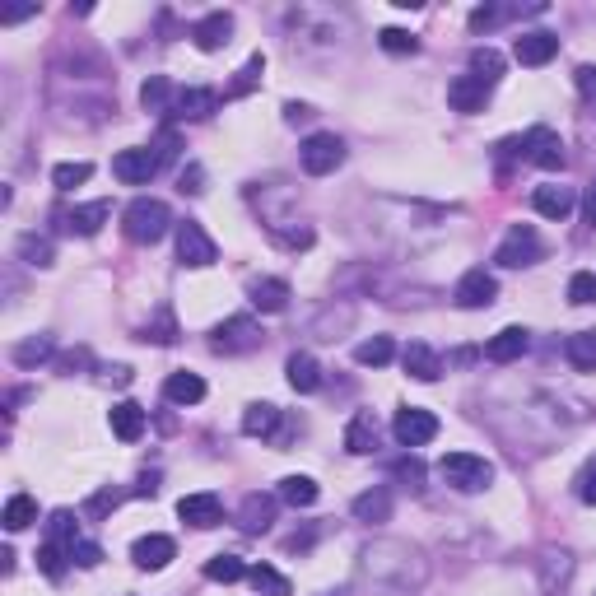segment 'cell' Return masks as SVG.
I'll return each mask as SVG.
<instances>
[{"instance_id":"d6a6232c","label":"cell","mask_w":596,"mask_h":596,"mask_svg":"<svg viewBox=\"0 0 596 596\" xmlns=\"http://www.w3.org/2000/svg\"><path fill=\"white\" fill-rule=\"evenodd\" d=\"M247 578H252V587H257L261 596H294L289 578H285L280 569H271V564H257V569H247Z\"/></svg>"},{"instance_id":"8d00e7d4","label":"cell","mask_w":596,"mask_h":596,"mask_svg":"<svg viewBox=\"0 0 596 596\" xmlns=\"http://www.w3.org/2000/svg\"><path fill=\"white\" fill-rule=\"evenodd\" d=\"M38 522V503L28 499V494H14L10 503H5V531H24Z\"/></svg>"},{"instance_id":"9a60e30c","label":"cell","mask_w":596,"mask_h":596,"mask_svg":"<svg viewBox=\"0 0 596 596\" xmlns=\"http://www.w3.org/2000/svg\"><path fill=\"white\" fill-rule=\"evenodd\" d=\"M531 205L541 210L545 219H569L573 205H578V196H573V187H559V182H545V187H536V196H531Z\"/></svg>"},{"instance_id":"60d3db41","label":"cell","mask_w":596,"mask_h":596,"mask_svg":"<svg viewBox=\"0 0 596 596\" xmlns=\"http://www.w3.org/2000/svg\"><path fill=\"white\" fill-rule=\"evenodd\" d=\"M47 541L66 545V550L80 541V531H75V513H66V508H61V513H52V522H47Z\"/></svg>"},{"instance_id":"cb8c5ba5","label":"cell","mask_w":596,"mask_h":596,"mask_svg":"<svg viewBox=\"0 0 596 596\" xmlns=\"http://www.w3.org/2000/svg\"><path fill=\"white\" fill-rule=\"evenodd\" d=\"M285 373H289V387H294V392H317V387H322V364H317L312 354H289Z\"/></svg>"},{"instance_id":"ac0fdd59","label":"cell","mask_w":596,"mask_h":596,"mask_svg":"<svg viewBox=\"0 0 596 596\" xmlns=\"http://www.w3.org/2000/svg\"><path fill=\"white\" fill-rule=\"evenodd\" d=\"M108 215H112V205L108 201H89V205H75V210H66V229L70 233H80V238H94L103 224H108Z\"/></svg>"},{"instance_id":"83f0119b","label":"cell","mask_w":596,"mask_h":596,"mask_svg":"<svg viewBox=\"0 0 596 596\" xmlns=\"http://www.w3.org/2000/svg\"><path fill=\"white\" fill-rule=\"evenodd\" d=\"M392 359H396L392 336H373L354 345V364H364V368H382V364H392Z\"/></svg>"},{"instance_id":"6f0895ef","label":"cell","mask_w":596,"mask_h":596,"mask_svg":"<svg viewBox=\"0 0 596 596\" xmlns=\"http://www.w3.org/2000/svg\"><path fill=\"white\" fill-rule=\"evenodd\" d=\"M326 596H350V592H326Z\"/></svg>"},{"instance_id":"6da1fadb","label":"cell","mask_w":596,"mask_h":596,"mask_svg":"<svg viewBox=\"0 0 596 596\" xmlns=\"http://www.w3.org/2000/svg\"><path fill=\"white\" fill-rule=\"evenodd\" d=\"M168 224H173V215H168V205L163 201H149V196H140V201L126 205L122 215V229L131 243H159L163 233H168Z\"/></svg>"},{"instance_id":"ee69618b","label":"cell","mask_w":596,"mask_h":596,"mask_svg":"<svg viewBox=\"0 0 596 596\" xmlns=\"http://www.w3.org/2000/svg\"><path fill=\"white\" fill-rule=\"evenodd\" d=\"M517 10H503V5H480V10H471V33H489L494 24H503V19H513Z\"/></svg>"},{"instance_id":"4316f807","label":"cell","mask_w":596,"mask_h":596,"mask_svg":"<svg viewBox=\"0 0 596 596\" xmlns=\"http://www.w3.org/2000/svg\"><path fill=\"white\" fill-rule=\"evenodd\" d=\"M247 294H252V308H261V312H285V303H289L285 280H257Z\"/></svg>"},{"instance_id":"2e32d148","label":"cell","mask_w":596,"mask_h":596,"mask_svg":"<svg viewBox=\"0 0 596 596\" xmlns=\"http://www.w3.org/2000/svg\"><path fill=\"white\" fill-rule=\"evenodd\" d=\"M215 108H219L215 89H177V98H173V117H182V122H201Z\"/></svg>"},{"instance_id":"816d5d0a","label":"cell","mask_w":596,"mask_h":596,"mask_svg":"<svg viewBox=\"0 0 596 596\" xmlns=\"http://www.w3.org/2000/svg\"><path fill=\"white\" fill-rule=\"evenodd\" d=\"M28 14H38V5H10V10H0V24H19Z\"/></svg>"},{"instance_id":"e0dca14e","label":"cell","mask_w":596,"mask_h":596,"mask_svg":"<svg viewBox=\"0 0 596 596\" xmlns=\"http://www.w3.org/2000/svg\"><path fill=\"white\" fill-rule=\"evenodd\" d=\"M485 98H489V84L475 80V75H457V80L447 84V103L457 112H480L485 108Z\"/></svg>"},{"instance_id":"e575fe53","label":"cell","mask_w":596,"mask_h":596,"mask_svg":"<svg viewBox=\"0 0 596 596\" xmlns=\"http://www.w3.org/2000/svg\"><path fill=\"white\" fill-rule=\"evenodd\" d=\"M261 75H266V56H252V61H247V66L243 70H238V80H233L229 84V89H224V98H247V94H252V89H257V84H261Z\"/></svg>"},{"instance_id":"d4e9b609","label":"cell","mask_w":596,"mask_h":596,"mask_svg":"<svg viewBox=\"0 0 596 596\" xmlns=\"http://www.w3.org/2000/svg\"><path fill=\"white\" fill-rule=\"evenodd\" d=\"M354 517L359 522H387L392 517V489L378 485V489H368V494H359L354 499Z\"/></svg>"},{"instance_id":"3957f363","label":"cell","mask_w":596,"mask_h":596,"mask_svg":"<svg viewBox=\"0 0 596 596\" xmlns=\"http://www.w3.org/2000/svg\"><path fill=\"white\" fill-rule=\"evenodd\" d=\"M298 163H303V173H312V177L336 173L340 163H345V140H340L336 131H317V136L303 140V149H298Z\"/></svg>"},{"instance_id":"c3c4849f","label":"cell","mask_w":596,"mask_h":596,"mask_svg":"<svg viewBox=\"0 0 596 596\" xmlns=\"http://www.w3.org/2000/svg\"><path fill=\"white\" fill-rule=\"evenodd\" d=\"M70 559H75L80 569H98V564H103V545H94V541H75V545H70Z\"/></svg>"},{"instance_id":"8fae6325","label":"cell","mask_w":596,"mask_h":596,"mask_svg":"<svg viewBox=\"0 0 596 596\" xmlns=\"http://www.w3.org/2000/svg\"><path fill=\"white\" fill-rule=\"evenodd\" d=\"M559 52V38L555 33H545V28H536V33H522V38L513 42V56H517V66H545V61H555Z\"/></svg>"},{"instance_id":"681fc988","label":"cell","mask_w":596,"mask_h":596,"mask_svg":"<svg viewBox=\"0 0 596 596\" xmlns=\"http://www.w3.org/2000/svg\"><path fill=\"white\" fill-rule=\"evenodd\" d=\"M149 149L159 154V163H173V159H177V149H182V140H177V131H173V126H163V131H159V140H154V145H149Z\"/></svg>"},{"instance_id":"5b68a950","label":"cell","mask_w":596,"mask_h":596,"mask_svg":"<svg viewBox=\"0 0 596 596\" xmlns=\"http://www.w3.org/2000/svg\"><path fill=\"white\" fill-rule=\"evenodd\" d=\"M219 247L215 238L196 224V219H187V224H177V261L182 266H191V271H201V266H215Z\"/></svg>"},{"instance_id":"f546056e","label":"cell","mask_w":596,"mask_h":596,"mask_svg":"<svg viewBox=\"0 0 596 596\" xmlns=\"http://www.w3.org/2000/svg\"><path fill=\"white\" fill-rule=\"evenodd\" d=\"M173 98H177V89L163 75H149L145 84H140V103H145L149 112H173Z\"/></svg>"},{"instance_id":"9c48e42d","label":"cell","mask_w":596,"mask_h":596,"mask_svg":"<svg viewBox=\"0 0 596 596\" xmlns=\"http://www.w3.org/2000/svg\"><path fill=\"white\" fill-rule=\"evenodd\" d=\"M522 154H527L536 168H545V173H555V168H564V140L550 131V126H531L527 140H522Z\"/></svg>"},{"instance_id":"ab89813d","label":"cell","mask_w":596,"mask_h":596,"mask_svg":"<svg viewBox=\"0 0 596 596\" xmlns=\"http://www.w3.org/2000/svg\"><path fill=\"white\" fill-rule=\"evenodd\" d=\"M378 42H382V52H392V56H415L420 52V38L406 33V28H382Z\"/></svg>"},{"instance_id":"d6986e66","label":"cell","mask_w":596,"mask_h":596,"mask_svg":"<svg viewBox=\"0 0 596 596\" xmlns=\"http://www.w3.org/2000/svg\"><path fill=\"white\" fill-rule=\"evenodd\" d=\"M177 555V545H173V536H140L136 545H131V559H136V569H163L168 559Z\"/></svg>"},{"instance_id":"db71d44e","label":"cell","mask_w":596,"mask_h":596,"mask_svg":"<svg viewBox=\"0 0 596 596\" xmlns=\"http://www.w3.org/2000/svg\"><path fill=\"white\" fill-rule=\"evenodd\" d=\"M578 89H583L587 98H596V66H583V70H578Z\"/></svg>"},{"instance_id":"ba28073f","label":"cell","mask_w":596,"mask_h":596,"mask_svg":"<svg viewBox=\"0 0 596 596\" xmlns=\"http://www.w3.org/2000/svg\"><path fill=\"white\" fill-rule=\"evenodd\" d=\"M392 434H396V443H401V447L434 443V438H438V415H434V410H420V406H406L401 415H396Z\"/></svg>"},{"instance_id":"7dc6e473","label":"cell","mask_w":596,"mask_h":596,"mask_svg":"<svg viewBox=\"0 0 596 596\" xmlns=\"http://www.w3.org/2000/svg\"><path fill=\"white\" fill-rule=\"evenodd\" d=\"M573 489H578V499L587 503V508H596V452L587 457V466L578 471V480H573Z\"/></svg>"},{"instance_id":"7c38bea8","label":"cell","mask_w":596,"mask_h":596,"mask_svg":"<svg viewBox=\"0 0 596 596\" xmlns=\"http://www.w3.org/2000/svg\"><path fill=\"white\" fill-rule=\"evenodd\" d=\"M527 345H531L527 326H503L499 336L485 345V359H489V364H513V359H522V354H527Z\"/></svg>"},{"instance_id":"277c9868","label":"cell","mask_w":596,"mask_h":596,"mask_svg":"<svg viewBox=\"0 0 596 596\" xmlns=\"http://www.w3.org/2000/svg\"><path fill=\"white\" fill-rule=\"evenodd\" d=\"M541 257H545V247H541V238H536V229H531V224H517V229L499 243V252H494V261H499V266H508V271L536 266Z\"/></svg>"},{"instance_id":"52a82bcc","label":"cell","mask_w":596,"mask_h":596,"mask_svg":"<svg viewBox=\"0 0 596 596\" xmlns=\"http://www.w3.org/2000/svg\"><path fill=\"white\" fill-rule=\"evenodd\" d=\"M452 298H457V308L475 312V308H489L494 298H499V280L485 271V266H471V271L457 280V289H452Z\"/></svg>"},{"instance_id":"7bdbcfd3","label":"cell","mask_w":596,"mask_h":596,"mask_svg":"<svg viewBox=\"0 0 596 596\" xmlns=\"http://www.w3.org/2000/svg\"><path fill=\"white\" fill-rule=\"evenodd\" d=\"M66 555H70L66 545H52V541H47V545L38 550V569L47 573V578H61V573H66Z\"/></svg>"},{"instance_id":"5bb4252c","label":"cell","mask_w":596,"mask_h":596,"mask_svg":"<svg viewBox=\"0 0 596 596\" xmlns=\"http://www.w3.org/2000/svg\"><path fill=\"white\" fill-rule=\"evenodd\" d=\"M177 517H182V522H191V527H215L219 517H224V508H219V494H210V489H205V494H187V499L177 503Z\"/></svg>"},{"instance_id":"b9f144b4","label":"cell","mask_w":596,"mask_h":596,"mask_svg":"<svg viewBox=\"0 0 596 596\" xmlns=\"http://www.w3.org/2000/svg\"><path fill=\"white\" fill-rule=\"evenodd\" d=\"M19 257H24L28 266H52V243L38 238V233H24V238H19Z\"/></svg>"},{"instance_id":"f35d334b","label":"cell","mask_w":596,"mask_h":596,"mask_svg":"<svg viewBox=\"0 0 596 596\" xmlns=\"http://www.w3.org/2000/svg\"><path fill=\"white\" fill-rule=\"evenodd\" d=\"M205 578H210V583H238V578H247V564L233 555H215L205 564Z\"/></svg>"},{"instance_id":"7a4b0ae2","label":"cell","mask_w":596,"mask_h":596,"mask_svg":"<svg viewBox=\"0 0 596 596\" xmlns=\"http://www.w3.org/2000/svg\"><path fill=\"white\" fill-rule=\"evenodd\" d=\"M438 475H443L452 489H461V494H475V489H485L489 480H494V466H489L485 457H475V452H447V457L438 461Z\"/></svg>"},{"instance_id":"836d02e7","label":"cell","mask_w":596,"mask_h":596,"mask_svg":"<svg viewBox=\"0 0 596 596\" xmlns=\"http://www.w3.org/2000/svg\"><path fill=\"white\" fill-rule=\"evenodd\" d=\"M471 75L475 80H485L489 89L499 84V75H503V56L494 52V47H475L471 52Z\"/></svg>"},{"instance_id":"f5cc1de1","label":"cell","mask_w":596,"mask_h":596,"mask_svg":"<svg viewBox=\"0 0 596 596\" xmlns=\"http://www.w3.org/2000/svg\"><path fill=\"white\" fill-rule=\"evenodd\" d=\"M117 503H122V494H117V489H108V494H98V499L89 503V513H108V508H117Z\"/></svg>"},{"instance_id":"484cf974","label":"cell","mask_w":596,"mask_h":596,"mask_svg":"<svg viewBox=\"0 0 596 596\" xmlns=\"http://www.w3.org/2000/svg\"><path fill=\"white\" fill-rule=\"evenodd\" d=\"M163 396L173 401V406H196L205 396V382L196 373H173V378L163 382Z\"/></svg>"},{"instance_id":"74e56055","label":"cell","mask_w":596,"mask_h":596,"mask_svg":"<svg viewBox=\"0 0 596 596\" xmlns=\"http://www.w3.org/2000/svg\"><path fill=\"white\" fill-rule=\"evenodd\" d=\"M94 177V163H56L52 168V182H56V191H75L80 182H89Z\"/></svg>"},{"instance_id":"4fadbf2b","label":"cell","mask_w":596,"mask_h":596,"mask_svg":"<svg viewBox=\"0 0 596 596\" xmlns=\"http://www.w3.org/2000/svg\"><path fill=\"white\" fill-rule=\"evenodd\" d=\"M229 38H233V14H229V10L205 14L201 24L191 28V42H196L201 52H219V47H224Z\"/></svg>"},{"instance_id":"ffe728a7","label":"cell","mask_w":596,"mask_h":596,"mask_svg":"<svg viewBox=\"0 0 596 596\" xmlns=\"http://www.w3.org/2000/svg\"><path fill=\"white\" fill-rule=\"evenodd\" d=\"M108 424H112V434L122 438V443H136V438L145 434V410H140L136 401H117L112 415H108Z\"/></svg>"},{"instance_id":"f6af8a7d","label":"cell","mask_w":596,"mask_h":596,"mask_svg":"<svg viewBox=\"0 0 596 596\" xmlns=\"http://www.w3.org/2000/svg\"><path fill=\"white\" fill-rule=\"evenodd\" d=\"M569 303H578V308L596 303V275H592V271H578V275L569 280Z\"/></svg>"},{"instance_id":"1f68e13d","label":"cell","mask_w":596,"mask_h":596,"mask_svg":"<svg viewBox=\"0 0 596 596\" xmlns=\"http://www.w3.org/2000/svg\"><path fill=\"white\" fill-rule=\"evenodd\" d=\"M275 424H280V410L275 406H247V415H243V434L247 438H271L275 434Z\"/></svg>"},{"instance_id":"d590c367","label":"cell","mask_w":596,"mask_h":596,"mask_svg":"<svg viewBox=\"0 0 596 596\" xmlns=\"http://www.w3.org/2000/svg\"><path fill=\"white\" fill-rule=\"evenodd\" d=\"M280 499L294 503V508H312L317 503V485H312L308 475H285L280 480Z\"/></svg>"},{"instance_id":"30bf717a","label":"cell","mask_w":596,"mask_h":596,"mask_svg":"<svg viewBox=\"0 0 596 596\" xmlns=\"http://www.w3.org/2000/svg\"><path fill=\"white\" fill-rule=\"evenodd\" d=\"M163 163H159V154L154 149H122L117 159H112V177L117 182H126V187H145L149 177L159 173Z\"/></svg>"},{"instance_id":"11a10c76","label":"cell","mask_w":596,"mask_h":596,"mask_svg":"<svg viewBox=\"0 0 596 596\" xmlns=\"http://www.w3.org/2000/svg\"><path fill=\"white\" fill-rule=\"evenodd\" d=\"M583 215H587V224H596V182L587 187V196H583Z\"/></svg>"},{"instance_id":"9f6ffc18","label":"cell","mask_w":596,"mask_h":596,"mask_svg":"<svg viewBox=\"0 0 596 596\" xmlns=\"http://www.w3.org/2000/svg\"><path fill=\"white\" fill-rule=\"evenodd\" d=\"M303 117H312V108H303V103H289L285 108V122H303Z\"/></svg>"},{"instance_id":"f1b7e54d","label":"cell","mask_w":596,"mask_h":596,"mask_svg":"<svg viewBox=\"0 0 596 596\" xmlns=\"http://www.w3.org/2000/svg\"><path fill=\"white\" fill-rule=\"evenodd\" d=\"M56 354V340L52 336H28V340H19L14 345V364L19 368H38V364H47Z\"/></svg>"},{"instance_id":"603a6c76","label":"cell","mask_w":596,"mask_h":596,"mask_svg":"<svg viewBox=\"0 0 596 596\" xmlns=\"http://www.w3.org/2000/svg\"><path fill=\"white\" fill-rule=\"evenodd\" d=\"M238 517H243V531L261 536V531H271V522H275V499L271 494H247Z\"/></svg>"},{"instance_id":"7402d4cb","label":"cell","mask_w":596,"mask_h":596,"mask_svg":"<svg viewBox=\"0 0 596 596\" xmlns=\"http://www.w3.org/2000/svg\"><path fill=\"white\" fill-rule=\"evenodd\" d=\"M401 364H406L410 378H420V382H438V373H443V364H438V354L429 350L424 340L406 345V354H401Z\"/></svg>"},{"instance_id":"f907efd6","label":"cell","mask_w":596,"mask_h":596,"mask_svg":"<svg viewBox=\"0 0 596 596\" xmlns=\"http://www.w3.org/2000/svg\"><path fill=\"white\" fill-rule=\"evenodd\" d=\"M392 475H396V480H406L410 489H420V485H424V466H420L415 457H401V461L392 466Z\"/></svg>"},{"instance_id":"bcb514c9","label":"cell","mask_w":596,"mask_h":596,"mask_svg":"<svg viewBox=\"0 0 596 596\" xmlns=\"http://www.w3.org/2000/svg\"><path fill=\"white\" fill-rule=\"evenodd\" d=\"M145 340H154V345H173V340H177V322H173V312L159 308L154 326H145Z\"/></svg>"},{"instance_id":"44dd1931","label":"cell","mask_w":596,"mask_h":596,"mask_svg":"<svg viewBox=\"0 0 596 596\" xmlns=\"http://www.w3.org/2000/svg\"><path fill=\"white\" fill-rule=\"evenodd\" d=\"M345 447H350L354 457H368L373 447H378V420H373V410H359L345 429Z\"/></svg>"},{"instance_id":"4dcf8cb0","label":"cell","mask_w":596,"mask_h":596,"mask_svg":"<svg viewBox=\"0 0 596 596\" xmlns=\"http://www.w3.org/2000/svg\"><path fill=\"white\" fill-rule=\"evenodd\" d=\"M564 354H569V364L578 368V373H592L596 368V331H578V336H569Z\"/></svg>"},{"instance_id":"8992f818","label":"cell","mask_w":596,"mask_h":596,"mask_svg":"<svg viewBox=\"0 0 596 596\" xmlns=\"http://www.w3.org/2000/svg\"><path fill=\"white\" fill-rule=\"evenodd\" d=\"M210 345H215V354H247V350H257L261 345V331H257V322H252L247 312H238V317H229V322L215 326Z\"/></svg>"}]
</instances>
